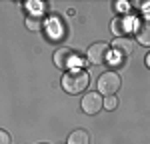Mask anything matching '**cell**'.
<instances>
[{
    "mask_svg": "<svg viewBox=\"0 0 150 144\" xmlns=\"http://www.w3.org/2000/svg\"><path fill=\"white\" fill-rule=\"evenodd\" d=\"M112 48L116 50V56H118V62H120V60H124L126 56H130L134 44H132V40H128V38H118V40H114Z\"/></svg>",
    "mask_w": 150,
    "mask_h": 144,
    "instance_id": "52a82bcc",
    "label": "cell"
},
{
    "mask_svg": "<svg viewBox=\"0 0 150 144\" xmlns=\"http://www.w3.org/2000/svg\"><path fill=\"white\" fill-rule=\"evenodd\" d=\"M0 144H10V136L6 130H0Z\"/></svg>",
    "mask_w": 150,
    "mask_h": 144,
    "instance_id": "7c38bea8",
    "label": "cell"
},
{
    "mask_svg": "<svg viewBox=\"0 0 150 144\" xmlns=\"http://www.w3.org/2000/svg\"><path fill=\"white\" fill-rule=\"evenodd\" d=\"M88 84H90V76L82 68H70L62 76V88L68 94H80V92H84L88 88Z\"/></svg>",
    "mask_w": 150,
    "mask_h": 144,
    "instance_id": "6da1fadb",
    "label": "cell"
},
{
    "mask_svg": "<svg viewBox=\"0 0 150 144\" xmlns=\"http://www.w3.org/2000/svg\"><path fill=\"white\" fill-rule=\"evenodd\" d=\"M86 56H88V60H90V64L100 66V64H104V62H108L110 46H108V44H104V42H96V44H92V46L88 48Z\"/></svg>",
    "mask_w": 150,
    "mask_h": 144,
    "instance_id": "3957f363",
    "label": "cell"
},
{
    "mask_svg": "<svg viewBox=\"0 0 150 144\" xmlns=\"http://www.w3.org/2000/svg\"><path fill=\"white\" fill-rule=\"evenodd\" d=\"M66 144H90V134L86 130H74L70 132Z\"/></svg>",
    "mask_w": 150,
    "mask_h": 144,
    "instance_id": "ba28073f",
    "label": "cell"
},
{
    "mask_svg": "<svg viewBox=\"0 0 150 144\" xmlns=\"http://www.w3.org/2000/svg\"><path fill=\"white\" fill-rule=\"evenodd\" d=\"M102 106L106 108V110H114V108L118 106V100H116V96H106V100L102 102Z\"/></svg>",
    "mask_w": 150,
    "mask_h": 144,
    "instance_id": "8fae6325",
    "label": "cell"
},
{
    "mask_svg": "<svg viewBox=\"0 0 150 144\" xmlns=\"http://www.w3.org/2000/svg\"><path fill=\"white\" fill-rule=\"evenodd\" d=\"M82 110L84 114H98L102 110V96L98 92H86V96L82 98Z\"/></svg>",
    "mask_w": 150,
    "mask_h": 144,
    "instance_id": "5b68a950",
    "label": "cell"
},
{
    "mask_svg": "<svg viewBox=\"0 0 150 144\" xmlns=\"http://www.w3.org/2000/svg\"><path fill=\"white\" fill-rule=\"evenodd\" d=\"M136 18L134 16H120L112 22V32L120 38H126V34L130 32H136Z\"/></svg>",
    "mask_w": 150,
    "mask_h": 144,
    "instance_id": "277c9868",
    "label": "cell"
},
{
    "mask_svg": "<svg viewBox=\"0 0 150 144\" xmlns=\"http://www.w3.org/2000/svg\"><path fill=\"white\" fill-rule=\"evenodd\" d=\"M136 40H138L142 46H148L150 44V26L146 22H142L136 28Z\"/></svg>",
    "mask_w": 150,
    "mask_h": 144,
    "instance_id": "9c48e42d",
    "label": "cell"
},
{
    "mask_svg": "<svg viewBox=\"0 0 150 144\" xmlns=\"http://www.w3.org/2000/svg\"><path fill=\"white\" fill-rule=\"evenodd\" d=\"M74 62H76V56H74V52L70 48H60L54 54V64L60 70H70Z\"/></svg>",
    "mask_w": 150,
    "mask_h": 144,
    "instance_id": "8992f818",
    "label": "cell"
},
{
    "mask_svg": "<svg viewBox=\"0 0 150 144\" xmlns=\"http://www.w3.org/2000/svg\"><path fill=\"white\" fill-rule=\"evenodd\" d=\"M26 26H28V30H40L42 28V18L40 16H28Z\"/></svg>",
    "mask_w": 150,
    "mask_h": 144,
    "instance_id": "30bf717a",
    "label": "cell"
},
{
    "mask_svg": "<svg viewBox=\"0 0 150 144\" xmlns=\"http://www.w3.org/2000/svg\"><path fill=\"white\" fill-rule=\"evenodd\" d=\"M120 84H122V80H120V76H118L114 70L102 72V76H100L98 82H96V86H98V94L114 96L116 92H118V88H120Z\"/></svg>",
    "mask_w": 150,
    "mask_h": 144,
    "instance_id": "7a4b0ae2",
    "label": "cell"
}]
</instances>
